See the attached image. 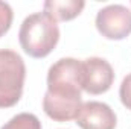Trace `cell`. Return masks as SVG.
Here are the masks:
<instances>
[{
    "mask_svg": "<svg viewBox=\"0 0 131 129\" xmlns=\"http://www.w3.org/2000/svg\"><path fill=\"white\" fill-rule=\"evenodd\" d=\"M18 41L26 55L35 59L46 58L60 41V28L44 11L26 17L18 31Z\"/></svg>",
    "mask_w": 131,
    "mask_h": 129,
    "instance_id": "6da1fadb",
    "label": "cell"
},
{
    "mask_svg": "<svg viewBox=\"0 0 131 129\" xmlns=\"http://www.w3.org/2000/svg\"><path fill=\"white\" fill-rule=\"evenodd\" d=\"M26 65L23 58L9 49L0 50V108L15 106L23 94Z\"/></svg>",
    "mask_w": 131,
    "mask_h": 129,
    "instance_id": "7a4b0ae2",
    "label": "cell"
},
{
    "mask_svg": "<svg viewBox=\"0 0 131 129\" xmlns=\"http://www.w3.org/2000/svg\"><path fill=\"white\" fill-rule=\"evenodd\" d=\"M95 24L107 40H125L131 33V9L124 5H108L98 11Z\"/></svg>",
    "mask_w": 131,
    "mask_h": 129,
    "instance_id": "3957f363",
    "label": "cell"
},
{
    "mask_svg": "<svg viewBox=\"0 0 131 129\" xmlns=\"http://www.w3.org/2000/svg\"><path fill=\"white\" fill-rule=\"evenodd\" d=\"M114 82V70L111 64L99 56L82 61V90L92 96L107 93Z\"/></svg>",
    "mask_w": 131,
    "mask_h": 129,
    "instance_id": "277c9868",
    "label": "cell"
},
{
    "mask_svg": "<svg viewBox=\"0 0 131 129\" xmlns=\"http://www.w3.org/2000/svg\"><path fill=\"white\" fill-rule=\"evenodd\" d=\"M75 120L81 129H116L117 125L116 112L110 105L98 100L82 103Z\"/></svg>",
    "mask_w": 131,
    "mask_h": 129,
    "instance_id": "5b68a950",
    "label": "cell"
},
{
    "mask_svg": "<svg viewBox=\"0 0 131 129\" xmlns=\"http://www.w3.org/2000/svg\"><path fill=\"white\" fill-rule=\"evenodd\" d=\"M84 6L85 3L82 0H47L43 5L44 12L55 21H70L76 18Z\"/></svg>",
    "mask_w": 131,
    "mask_h": 129,
    "instance_id": "8992f818",
    "label": "cell"
},
{
    "mask_svg": "<svg viewBox=\"0 0 131 129\" xmlns=\"http://www.w3.org/2000/svg\"><path fill=\"white\" fill-rule=\"evenodd\" d=\"M0 129H41V122L35 114L20 112V114L14 115Z\"/></svg>",
    "mask_w": 131,
    "mask_h": 129,
    "instance_id": "52a82bcc",
    "label": "cell"
},
{
    "mask_svg": "<svg viewBox=\"0 0 131 129\" xmlns=\"http://www.w3.org/2000/svg\"><path fill=\"white\" fill-rule=\"evenodd\" d=\"M12 20H14V12L11 5L6 2H0V38L11 29Z\"/></svg>",
    "mask_w": 131,
    "mask_h": 129,
    "instance_id": "ba28073f",
    "label": "cell"
},
{
    "mask_svg": "<svg viewBox=\"0 0 131 129\" xmlns=\"http://www.w3.org/2000/svg\"><path fill=\"white\" fill-rule=\"evenodd\" d=\"M119 97L122 105L131 111V73L122 79V84L119 87Z\"/></svg>",
    "mask_w": 131,
    "mask_h": 129,
    "instance_id": "9c48e42d",
    "label": "cell"
}]
</instances>
